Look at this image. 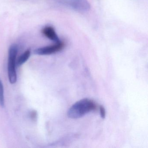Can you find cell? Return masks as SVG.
<instances>
[{
  "mask_svg": "<svg viewBox=\"0 0 148 148\" xmlns=\"http://www.w3.org/2000/svg\"><path fill=\"white\" fill-rule=\"evenodd\" d=\"M63 5L81 12H88L90 9V5L87 0H57Z\"/></svg>",
  "mask_w": 148,
  "mask_h": 148,
  "instance_id": "cell-3",
  "label": "cell"
},
{
  "mask_svg": "<svg viewBox=\"0 0 148 148\" xmlns=\"http://www.w3.org/2000/svg\"><path fill=\"white\" fill-rule=\"evenodd\" d=\"M4 86L2 81L0 79V106H5V98H4Z\"/></svg>",
  "mask_w": 148,
  "mask_h": 148,
  "instance_id": "cell-7",
  "label": "cell"
},
{
  "mask_svg": "<svg viewBox=\"0 0 148 148\" xmlns=\"http://www.w3.org/2000/svg\"><path fill=\"white\" fill-rule=\"evenodd\" d=\"M96 108L97 105L93 101L89 99H83L71 106L67 112V116L73 119L79 118Z\"/></svg>",
  "mask_w": 148,
  "mask_h": 148,
  "instance_id": "cell-1",
  "label": "cell"
},
{
  "mask_svg": "<svg viewBox=\"0 0 148 148\" xmlns=\"http://www.w3.org/2000/svg\"><path fill=\"white\" fill-rule=\"evenodd\" d=\"M41 32L46 38L54 41L55 43L61 41L58 34L56 33L55 29L52 26H48L45 27L42 29Z\"/></svg>",
  "mask_w": 148,
  "mask_h": 148,
  "instance_id": "cell-5",
  "label": "cell"
},
{
  "mask_svg": "<svg viewBox=\"0 0 148 148\" xmlns=\"http://www.w3.org/2000/svg\"><path fill=\"white\" fill-rule=\"evenodd\" d=\"M99 111H100V116L102 119L105 118L106 115V110L104 107L103 106H99Z\"/></svg>",
  "mask_w": 148,
  "mask_h": 148,
  "instance_id": "cell-8",
  "label": "cell"
},
{
  "mask_svg": "<svg viewBox=\"0 0 148 148\" xmlns=\"http://www.w3.org/2000/svg\"><path fill=\"white\" fill-rule=\"evenodd\" d=\"M31 54V50L28 49L25 51L16 60V66H20L25 63L30 58Z\"/></svg>",
  "mask_w": 148,
  "mask_h": 148,
  "instance_id": "cell-6",
  "label": "cell"
},
{
  "mask_svg": "<svg viewBox=\"0 0 148 148\" xmlns=\"http://www.w3.org/2000/svg\"><path fill=\"white\" fill-rule=\"evenodd\" d=\"M30 117L32 119V120L33 121H35L37 119V112L36 111H32L30 113Z\"/></svg>",
  "mask_w": 148,
  "mask_h": 148,
  "instance_id": "cell-9",
  "label": "cell"
},
{
  "mask_svg": "<svg viewBox=\"0 0 148 148\" xmlns=\"http://www.w3.org/2000/svg\"><path fill=\"white\" fill-rule=\"evenodd\" d=\"M18 48L16 45H13L10 47L8 52V78L10 83L14 84L17 79L16 73V60L18 54Z\"/></svg>",
  "mask_w": 148,
  "mask_h": 148,
  "instance_id": "cell-2",
  "label": "cell"
},
{
  "mask_svg": "<svg viewBox=\"0 0 148 148\" xmlns=\"http://www.w3.org/2000/svg\"><path fill=\"white\" fill-rule=\"evenodd\" d=\"M65 44L62 41L56 42L54 45L45 47H40L34 51V53L37 55H48L53 54L62 51L65 47Z\"/></svg>",
  "mask_w": 148,
  "mask_h": 148,
  "instance_id": "cell-4",
  "label": "cell"
}]
</instances>
